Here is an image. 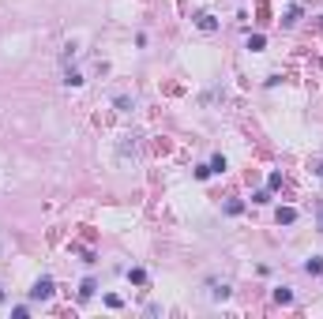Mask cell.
Listing matches in <instances>:
<instances>
[{
	"mask_svg": "<svg viewBox=\"0 0 323 319\" xmlns=\"http://www.w3.org/2000/svg\"><path fill=\"white\" fill-rule=\"evenodd\" d=\"M263 45H267V38H263V34H252V38H248V49H252V53H259Z\"/></svg>",
	"mask_w": 323,
	"mask_h": 319,
	"instance_id": "9",
	"label": "cell"
},
{
	"mask_svg": "<svg viewBox=\"0 0 323 319\" xmlns=\"http://www.w3.org/2000/svg\"><path fill=\"white\" fill-rule=\"evenodd\" d=\"M64 83H68V87H83V75L75 72V68H68V72H64Z\"/></svg>",
	"mask_w": 323,
	"mask_h": 319,
	"instance_id": "8",
	"label": "cell"
},
{
	"mask_svg": "<svg viewBox=\"0 0 323 319\" xmlns=\"http://www.w3.org/2000/svg\"><path fill=\"white\" fill-rule=\"evenodd\" d=\"M211 169H214V173H222V169H225V158H222V154H214V158H211Z\"/></svg>",
	"mask_w": 323,
	"mask_h": 319,
	"instance_id": "14",
	"label": "cell"
},
{
	"mask_svg": "<svg viewBox=\"0 0 323 319\" xmlns=\"http://www.w3.org/2000/svg\"><path fill=\"white\" fill-rule=\"evenodd\" d=\"M274 218H278V225H293L297 210H293V207H278V214H274Z\"/></svg>",
	"mask_w": 323,
	"mask_h": 319,
	"instance_id": "3",
	"label": "cell"
},
{
	"mask_svg": "<svg viewBox=\"0 0 323 319\" xmlns=\"http://www.w3.org/2000/svg\"><path fill=\"white\" fill-rule=\"evenodd\" d=\"M320 233H323V207H320Z\"/></svg>",
	"mask_w": 323,
	"mask_h": 319,
	"instance_id": "16",
	"label": "cell"
},
{
	"mask_svg": "<svg viewBox=\"0 0 323 319\" xmlns=\"http://www.w3.org/2000/svg\"><path fill=\"white\" fill-rule=\"evenodd\" d=\"M274 301H278V304H293V289H289V286H278V289H274Z\"/></svg>",
	"mask_w": 323,
	"mask_h": 319,
	"instance_id": "5",
	"label": "cell"
},
{
	"mask_svg": "<svg viewBox=\"0 0 323 319\" xmlns=\"http://www.w3.org/2000/svg\"><path fill=\"white\" fill-rule=\"evenodd\" d=\"M305 274H312V278H316V274H323V259H320V255H312V259L305 263Z\"/></svg>",
	"mask_w": 323,
	"mask_h": 319,
	"instance_id": "6",
	"label": "cell"
},
{
	"mask_svg": "<svg viewBox=\"0 0 323 319\" xmlns=\"http://www.w3.org/2000/svg\"><path fill=\"white\" fill-rule=\"evenodd\" d=\"M196 27L203 30V34H214V30H218V19H214V15H207V12H203V15H196Z\"/></svg>",
	"mask_w": 323,
	"mask_h": 319,
	"instance_id": "2",
	"label": "cell"
},
{
	"mask_svg": "<svg viewBox=\"0 0 323 319\" xmlns=\"http://www.w3.org/2000/svg\"><path fill=\"white\" fill-rule=\"evenodd\" d=\"M297 19H301V8H297V4H293V8H289V12H286V19H282V23H286V27H293Z\"/></svg>",
	"mask_w": 323,
	"mask_h": 319,
	"instance_id": "11",
	"label": "cell"
},
{
	"mask_svg": "<svg viewBox=\"0 0 323 319\" xmlns=\"http://www.w3.org/2000/svg\"><path fill=\"white\" fill-rule=\"evenodd\" d=\"M211 297H214V301H225V297H229V286H225V282H222V286L211 282Z\"/></svg>",
	"mask_w": 323,
	"mask_h": 319,
	"instance_id": "7",
	"label": "cell"
},
{
	"mask_svg": "<svg viewBox=\"0 0 323 319\" xmlns=\"http://www.w3.org/2000/svg\"><path fill=\"white\" fill-rule=\"evenodd\" d=\"M94 289H98V286H94V278H83V286H79V301H90Z\"/></svg>",
	"mask_w": 323,
	"mask_h": 319,
	"instance_id": "4",
	"label": "cell"
},
{
	"mask_svg": "<svg viewBox=\"0 0 323 319\" xmlns=\"http://www.w3.org/2000/svg\"><path fill=\"white\" fill-rule=\"evenodd\" d=\"M240 210H244V203H240V199H229V203H225V214H233V218H237Z\"/></svg>",
	"mask_w": 323,
	"mask_h": 319,
	"instance_id": "12",
	"label": "cell"
},
{
	"mask_svg": "<svg viewBox=\"0 0 323 319\" xmlns=\"http://www.w3.org/2000/svg\"><path fill=\"white\" fill-rule=\"evenodd\" d=\"M267 188H282V173H271L267 176Z\"/></svg>",
	"mask_w": 323,
	"mask_h": 319,
	"instance_id": "15",
	"label": "cell"
},
{
	"mask_svg": "<svg viewBox=\"0 0 323 319\" xmlns=\"http://www.w3.org/2000/svg\"><path fill=\"white\" fill-rule=\"evenodd\" d=\"M53 293H56L53 278H38V282H34V289H30V301H49Z\"/></svg>",
	"mask_w": 323,
	"mask_h": 319,
	"instance_id": "1",
	"label": "cell"
},
{
	"mask_svg": "<svg viewBox=\"0 0 323 319\" xmlns=\"http://www.w3.org/2000/svg\"><path fill=\"white\" fill-rule=\"evenodd\" d=\"M211 173H214V169H211V161H207V165H196V176H199V180H207Z\"/></svg>",
	"mask_w": 323,
	"mask_h": 319,
	"instance_id": "13",
	"label": "cell"
},
{
	"mask_svg": "<svg viewBox=\"0 0 323 319\" xmlns=\"http://www.w3.org/2000/svg\"><path fill=\"white\" fill-rule=\"evenodd\" d=\"M128 278H132L136 286H143V282H147V271H143V267H132V271H128Z\"/></svg>",
	"mask_w": 323,
	"mask_h": 319,
	"instance_id": "10",
	"label": "cell"
}]
</instances>
